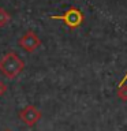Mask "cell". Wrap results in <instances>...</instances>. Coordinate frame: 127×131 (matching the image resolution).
Returning a JSON list of instances; mask_svg holds the SVG:
<instances>
[{
    "mask_svg": "<svg viewBox=\"0 0 127 131\" xmlns=\"http://www.w3.org/2000/svg\"><path fill=\"white\" fill-rule=\"evenodd\" d=\"M10 20H11V15L7 12V10H4V8L0 7V27L7 26V25L10 23Z\"/></svg>",
    "mask_w": 127,
    "mask_h": 131,
    "instance_id": "5b68a950",
    "label": "cell"
},
{
    "mask_svg": "<svg viewBox=\"0 0 127 131\" xmlns=\"http://www.w3.org/2000/svg\"><path fill=\"white\" fill-rule=\"evenodd\" d=\"M19 119L27 127H33L41 119V112L38 111V108H36L34 105H26L19 112Z\"/></svg>",
    "mask_w": 127,
    "mask_h": 131,
    "instance_id": "277c9868",
    "label": "cell"
},
{
    "mask_svg": "<svg viewBox=\"0 0 127 131\" xmlns=\"http://www.w3.org/2000/svg\"><path fill=\"white\" fill-rule=\"evenodd\" d=\"M7 85L4 83V82H2L0 81V96H3V94H6L7 93Z\"/></svg>",
    "mask_w": 127,
    "mask_h": 131,
    "instance_id": "8992f818",
    "label": "cell"
},
{
    "mask_svg": "<svg viewBox=\"0 0 127 131\" xmlns=\"http://www.w3.org/2000/svg\"><path fill=\"white\" fill-rule=\"evenodd\" d=\"M119 96H120L123 100H127V88H123L122 90H119Z\"/></svg>",
    "mask_w": 127,
    "mask_h": 131,
    "instance_id": "52a82bcc",
    "label": "cell"
},
{
    "mask_svg": "<svg viewBox=\"0 0 127 131\" xmlns=\"http://www.w3.org/2000/svg\"><path fill=\"white\" fill-rule=\"evenodd\" d=\"M3 131H12V130H10V128H6V130H3Z\"/></svg>",
    "mask_w": 127,
    "mask_h": 131,
    "instance_id": "9c48e42d",
    "label": "cell"
},
{
    "mask_svg": "<svg viewBox=\"0 0 127 131\" xmlns=\"http://www.w3.org/2000/svg\"><path fill=\"white\" fill-rule=\"evenodd\" d=\"M126 79H127V72H126V75H124V77H123V79L120 81V83H119V86H122L123 83H124V82H126Z\"/></svg>",
    "mask_w": 127,
    "mask_h": 131,
    "instance_id": "ba28073f",
    "label": "cell"
},
{
    "mask_svg": "<svg viewBox=\"0 0 127 131\" xmlns=\"http://www.w3.org/2000/svg\"><path fill=\"white\" fill-rule=\"evenodd\" d=\"M51 19H57V20H63L70 29H75L83 22V15L82 12L75 7L68 8L63 15H52Z\"/></svg>",
    "mask_w": 127,
    "mask_h": 131,
    "instance_id": "7a4b0ae2",
    "label": "cell"
},
{
    "mask_svg": "<svg viewBox=\"0 0 127 131\" xmlns=\"http://www.w3.org/2000/svg\"><path fill=\"white\" fill-rule=\"evenodd\" d=\"M25 68V61L15 52H7L0 59V72L8 79H15Z\"/></svg>",
    "mask_w": 127,
    "mask_h": 131,
    "instance_id": "6da1fadb",
    "label": "cell"
},
{
    "mask_svg": "<svg viewBox=\"0 0 127 131\" xmlns=\"http://www.w3.org/2000/svg\"><path fill=\"white\" fill-rule=\"evenodd\" d=\"M18 44H19V47L22 48L23 51L31 53V52H34L36 49L41 45V40H40V37L37 36L33 30H27L19 38Z\"/></svg>",
    "mask_w": 127,
    "mask_h": 131,
    "instance_id": "3957f363",
    "label": "cell"
}]
</instances>
